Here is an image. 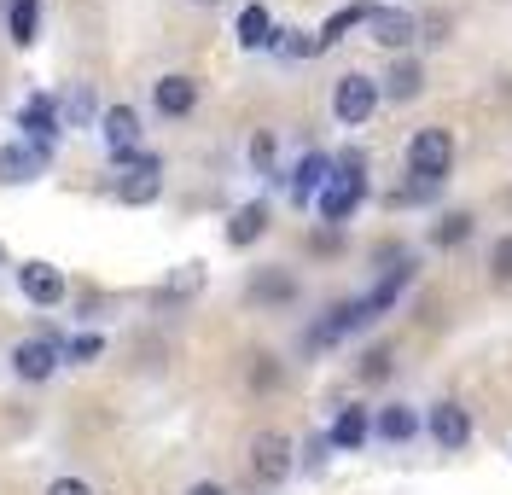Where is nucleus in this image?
<instances>
[{
    "label": "nucleus",
    "mask_w": 512,
    "mask_h": 495,
    "mask_svg": "<svg viewBox=\"0 0 512 495\" xmlns=\"http://www.w3.org/2000/svg\"><path fill=\"white\" fill-rule=\"evenodd\" d=\"M251 164L262 169V175H274V134H268V129L251 140Z\"/></svg>",
    "instance_id": "nucleus-28"
},
{
    "label": "nucleus",
    "mask_w": 512,
    "mask_h": 495,
    "mask_svg": "<svg viewBox=\"0 0 512 495\" xmlns=\"http://www.w3.org/2000/svg\"><path fill=\"white\" fill-rule=\"evenodd\" d=\"M425 426H431V437H437L443 449H466V443H472V408H460V402H437V408L425 414Z\"/></svg>",
    "instance_id": "nucleus-11"
},
{
    "label": "nucleus",
    "mask_w": 512,
    "mask_h": 495,
    "mask_svg": "<svg viewBox=\"0 0 512 495\" xmlns=\"http://www.w3.org/2000/svg\"><path fill=\"white\" fill-rule=\"evenodd\" d=\"M466 233H472V216H443V222H437V233H431V239H437V245H460Z\"/></svg>",
    "instance_id": "nucleus-26"
},
{
    "label": "nucleus",
    "mask_w": 512,
    "mask_h": 495,
    "mask_svg": "<svg viewBox=\"0 0 512 495\" xmlns=\"http://www.w3.org/2000/svg\"><path fill=\"white\" fill-rule=\"evenodd\" d=\"M361 379H390V350H367L361 356Z\"/></svg>",
    "instance_id": "nucleus-29"
},
{
    "label": "nucleus",
    "mask_w": 512,
    "mask_h": 495,
    "mask_svg": "<svg viewBox=\"0 0 512 495\" xmlns=\"http://www.w3.org/2000/svg\"><path fill=\"white\" fill-rule=\"evenodd\" d=\"M373 12H379L373 0H350V6H338V12H332V18L320 24V35H315V53H320V47H338V41H344V35H350L355 24H367Z\"/></svg>",
    "instance_id": "nucleus-14"
},
{
    "label": "nucleus",
    "mask_w": 512,
    "mask_h": 495,
    "mask_svg": "<svg viewBox=\"0 0 512 495\" xmlns=\"http://www.w3.org/2000/svg\"><path fill=\"white\" fill-rule=\"evenodd\" d=\"M443 30H448V18H425V24H419V35H425V41H443Z\"/></svg>",
    "instance_id": "nucleus-32"
},
{
    "label": "nucleus",
    "mask_w": 512,
    "mask_h": 495,
    "mask_svg": "<svg viewBox=\"0 0 512 495\" xmlns=\"http://www.w3.org/2000/svg\"><path fill=\"white\" fill-rule=\"evenodd\" d=\"M373 431H379L384 443H408L419 431V414L408 408V402H390V408H379V420H373Z\"/></svg>",
    "instance_id": "nucleus-19"
},
{
    "label": "nucleus",
    "mask_w": 512,
    "mask_h": 495,
    "mask_svg": "<svg viewBox=\"0 0 512 495\" xmlns=\"http://www.w3.org/2000/svg\"><path fill=\"white\" fill-rule=\"evenodd\" d=\"M6 24H12V47H35V30H41V0H12Z\"/></svg>",
    "instance_id": "nucleus-22"
},
{
    "label": "nucleus",
    "mask_w": 512,
    "mask_h": 495,
    "mask_svg": "<svg viewBox=\"0 0 512 495\" xmlns=\"http://www.w3.org/2000/svg\"><path fill=\"white\" fill-rule=\"evenodd\" d=\"M448 164H454V140H448V129H419L414 140H408V175L414 181H443Z\"/></svg>",
    "instance_id": "nucleus-3"
},
{
    "label": "nucleus",
    "mask_w": 512,
    "mask_h": 495,
    "mask_svg": "<svg viewBox=\"0 0 512 495\" xmlns=\"http://www.w3.org/2000/svg\"><path fill=\"white\" fill-rule=\"evenodd\" d=\"M59 123H70V129H88V123H99L94 82H76V88H70V94L59 99Z\"/></svg>",
    "instance_id": "nucleus-15"
},
{
    "label": "nucleus",
    "mask_w": 512,
    "mask_h": 495,
    "mask_svg": "<svg viewBox=\"0 0 512 495\" xmlns=\"http://www.w3.org/2000/svg\"><path fill=\"white\" fill-rule=\"evenodd\" d=\"M367 30H373L379 47H408V41L419 35V18L414 12H402V6H379V12L367 18Z\"/></svg>",
    "instance_id": "nucleus-13"
},
{
    "label": "nucleus",
    "mask_w": 512,
    "mask_h": 495,
    "mask_svg": "<svg viewBox=\"0 0 512 495\" xmlns=\"http://www.w3.org/2000/svg\"><path fill=\"white\" fill-rule=\"evenodd\" d=\"M187 495H227V490H222V484H192Z\"/></svg>",
    "instance_id": "nucleus-33"
},
{
    "label": "nucleus",
    "mask_w": 512,
    "mask_h": 495,
    "mask_svg": "<svg viewBox=\"0 0 512 495\" xmlns=\"http://www.w3.org/2000/svg\"><path fill=\"white\" fill-rule=\"evenodd\" d=\"M99 134H105L111 158L134 152V146H140V111H134V105H105V111H99Z\"/></svg>",
    "instance_id": "nucleus-10"
},
{
    "label": "nucleus",
    "mask_w": 512,
    "mask_h": 495,
    "mask_svg": "<svg viewBox=\"0 0 512 495\" xmlns=\"http://www.w3.org/2000/svg\"><path fill=\"white\" fill-rule=\"evenodd\" d=\"M18 129H24V140H35V146H53L59 140V99L53 94H30L24 105H18Z\"/></svg>",
    "instance_id": "nucleus-8"
},
{
    "label": "nucleus",
    "mask_w": 512,
    "mask_h": 495,
    "mask_svg": "<svg viewBox=\"0 0 512 495\" xmlns=\"http://www.w3.org/2000/svg\"><path fill=\"white\" fill-rule=\"evenodd\" d=\"M59 362H64V344L53 338V332H35V338H18V344H12V373L30 379V385L53 379V367Z\"/></svg>",
    "instance_id": "nucleus-4"
},
{
    "label": "nucleus",
    "mask_w": 512,
    "mask_h": 495,
    "mask_svg": "<svg viewBox=\"0 0 512 495\" xmlns=\"http://www.w3.org/2000/svg\"><path fill=\"white\" fill-rule=\"evenodd\" d=\"M99 350H105L99 332H76V338L64 344V362H99Z\"/></svg>",
    "instance_id": "nucleus-24"
},
{
    "label": "nucleus",
    "mask_w": 512,
    "mask_h": 495,
    "mask_svg": "<svg viewBox=\"0 0 512 495\" xmlns=\"http://www.w3.org/2000/svg\"><path fill=\"white\" fill-rule=\"evenodd\" d=\"M361 198H367V175H361V158L350 152V158H338V169L326 175V187L315 193V210H320V222L338 228V222H350L355 216Z\"/></svg>",
    "instance_id": "nucleus-1"
},
{
    "label": "nucleus",
    "mask_w": 512,
    "mask_h": 495,
    "mask_svg": "<svg viewBox=\"0 0 512 495\" xmlns=\"http://www.w3.org/2000/svg\"><path fill=\"white\" fill-rule=\"evenodd\" d=\"M47 495H94V484H88V478H53Z\"/></svg>",
    "instance_id": "nucleus-31"
},
{
    "label": "nucleus",
    "mask_w": 512,
    "mask_h": 495,
    "mask_svg": "<svg viewBox=\"0 0 512 495\" xmlns=\"http://www.w3.org/2000/svg\"><path fill=\"white\" fill-rule=\"evenodd\" d=\"M251 385H256V391H274V385H280V362H274V356H256Z\"/></svg>",
    "instance_id": "nucleus-27"
},
{
    "label": "nucleus",
    "mask_w": 512,
    "mask_h": 495,
    "mask_svg": "<svg viewBox=\"0 0 512 495\" xmlns=\"http://www.w3.org/2000/svg\"><path fill=\"white\" fill-rule=\"evenodd\" d=\"M198 286H204V268L192 263V268H181V274H175V280L163 286V292H158V303H169V297H192Z\"/></svg>",
    "instance_id": "nucleus-25"
},
{
    "label": "nucleus",
    "mask_w": 512,
    "mask_h": 495,
    "mask_svg": "<svg viewBox=\"0 0 512 495\" xmlns=\"http://www.w3.org/2000/svg\"><path fill=\"white\" fill-rule=\"evenodd\" d=\"M291 297H297V280L286 268H262L251 280V303H291Z\"/></svg>",
    "instance_id": "nucleus-21"
},
{
    "label": "nucleus",
    "mask_w": 512,
    "mask_h": 495,
    "mask_svg": "<svg viewBox=\"0 0 512 495\" xmlns=\"http://www.w3.org/2000/svg\"><path fill=\"white\" fill-rule=\"evenodd\" d=\"M18 286H24V297H30L35 309L64 303V274L53 263H24V268H18Z\"/></svg>",
    "instance_id": "nucleus-12"
},
{
    "label": "nucleus",
    "mask_w": 512,
    "mask_h": 495,
    "mask_svg": "<svg viewBox=\"0 0 512 495\" xmlns=\"http://www.w3.org/2000/svg\"><path fill=\"white\" fill-rule=\"evenodd\" d=\"M326 175H332V158H326V152H309V158L297 164V175H291V198H297V204H309V198L326 187Z\"/></svg>",
    "instance_id": "nucleus-17"
},
{
    "label": "nucleus",
    "mask_w": 512,
    "mask_h": 495,
    "mask_svg": "<svg viewBox=\"0 0 512 495\" xmlns=\"http://www.w3.org/2000/svg\"><path fill=\"white\" fill-rule=\"evenodd\" d=\"M251 472L262 484H286V472H291V437L286 431H256L251 437Z\"/></svg>",
    "instance_id": "nucleus-6"
},
{
    "label": "nucleus",
    "mask_w": 512,
    "mask_h": 495,
    "mask_svg": "<svg viewBox=\"0 0 512 495\" xmlns=\"http://www.w3.org/2000/svg\"><path fill=\"white\" fill-rule=\"evenodd\" d=\"M332 111H338L344 129H361V123L379 111V82H373V76H344L338 94H332Z\"/></svg>",
    "instance_id": "nucleus-5"
},
{
    "label": "nucleus",
    "mask_w": 512,
    "mask_h": 495,
    "mask_svg": "<svg viewBox=\"0 0 512 495\" xmlns=\"http://www.w3.org/2000/svg\"><path fill=\"white\" fill-rule=\"evenodd\" d=\"M111 164L123 169V181H117V198H123V204H152V198L163 193L158 152H140V146H134V152H123V158H111Z\"/></svg>",
    "instance_id": "nucleus-2"
},
{
    "label": "nucleus",
    "mask_w": 512,
    "mask_h": 495,
    "mask_svg": "<svg viewBox=\"0 0 512 495\" xmlns=\"http://www.w3.org/2000/svg\"><path fill=\"white\" fill-rule=\"evenodd\" d=\"M268 233V204L256 198V204H245V210H233V222H227V245H256Z\"/></svg>",
    "instance_id": "nucleus-18"
},
{
    "label": "nucleus",
    "mask_w": 512,
    "mask_h": 495,
    "mask_svg": "<svg viewBox=\"0 0 512 495\" xmlns=\"http://www.w3.org/2000/svg\"><path fill=\"white\" fill-rule=\"evenodd\" d=\"M367 431H373V420H367V408H344L338 420H332V449H361L367 443Z\"/></svg>",
    "instance_id": "nucleus-20"
},
{
    "label": "nucleus",
    "mask_w": 512,
    "mask_h": 495,
    "mask_svg": "<svg viewBox=\"0 0 512 495\" xmlns=\"http://www.w3.org/2000/svg\"><path fill=\"white\" fill-rule=\"evenodd\" d=\"M0 263H6V245H0Z\"/></svg>",
    "instance_id": "nucleus-35"
},
{
    "label": "nucleus",
    "mask_w": 512,
    "mask_h": 495,
    "mask_svg": "<svg viewBox=\"0 0 512 495\" xmlns=\"http://www.w3.org/2000/svg\"><path fill=\"white\" fill-rule=\"evenodd\" d=\"M47 164H53V146H35V140H12V146H0V187L35 181V175H41Z\"/></svg>",
    "instance_id": "nucleus-7"
},
{
    "label": "nucleus",
    "mask_w": 512,
    "mask_h": 495,
    "mask_svg": "<svg viewBox=\"0 0 512 495\" xmlns=\"http://www.w3.org/2000/svg\"><path fill=\"white\" fill-rule=\"evenodd\" d=\"M198 6H222V0H198Z\"/></svg>",
    "instance_id": "nucleus-34"
},
{
    "label": "nucleus",
    "mask_w": 512,
    "mask_h": 495,
    "mask_svg": "<svg viewBox=\"0 0 512 495\" xmlns=\"http://www.w3.org/2000/svg\"><path fill=\"white\" fill-rule=\"evenodd\" d=\"M489 268H495V280H512V233L489 251Z\"/></svg>",
    "instance_id": "nucleus-30"
},
{
    "label": "nucleus",
    "mask_w": 512,
    "mask_h": 495,
    "mask_svg": "<svg viewBox=\"0 0 512 495\" xmlns=\"http://www.w3.org/2000/svg\"><path fill=\"white\" fill-rule=\"evenodd\" d=\"M152 105H158V117H192V105H198V76L187 70H169L152 82Z\"/></svg>",
    "instance_id": "nucleus-9"
},
{
    "label": "nucleus",
    "mask_w": 512,
    "mask_h": 495,
    "mask_svg": "<svg viewBox=\"0 0 512 495\" xmlns=\"http://www.w3.org/2000/svg\"><path fill=\"white\" fill-rule=\"evenodd\" d=\"M239 47H274V18H268V6H262V0H251V6H245V12H239Z\"/></svg>",
    "instance_id": "nucleus-16"
},
{
    "label": "nucleus",
    "mask_w": 512,
    "mask_h": 495,
    "mask_svg": "<svg viewBox=\"0 0 512 495\" xmlns=\"http://www.w3.org/2000/svg\"><path fill=\"white\" fill-rule=\"evenodd\" d=\"M419 82H425V70H419V59H396V70L384 76V94L390 99H414Z\"/></svg>",
    "instance_id": "nucleus-23"
}]
</instances>
